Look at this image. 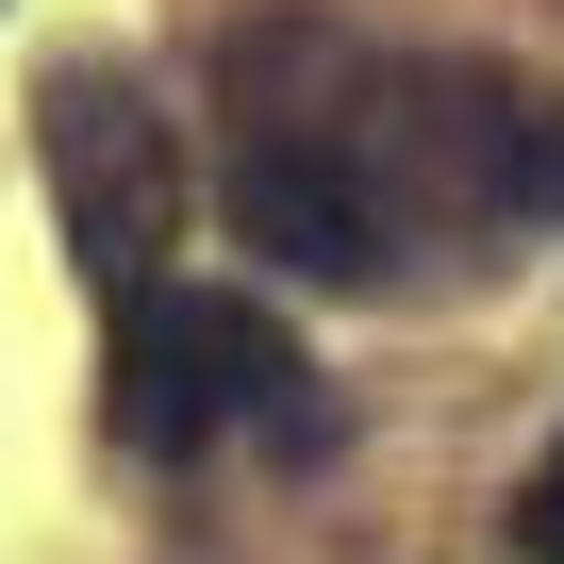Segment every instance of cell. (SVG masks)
Segmentation results:
<instances>
[{"instance_id":"obj_2","label":"cell","mask_w":564,"mask_h":564,"mask_svg":"<svg viewBox=\"0 0 564 564\" xmlns=\"http://www.w3.org/2000/svg\"><path fill=\"white\" fill-rule=\"evenodd\" d=\"M282 382H300V349H282V316L232 300V282H150V300H117V432L150 465L216 448L232 415H282Z\"/></svg>"},{"instance_id":"obj_3","label":"cell","mask_w":564,"mask_h":564,"mask_svg":"<svg viewBox=\"0 0 564 564\" xmlns=\"http://www.w3.org/2000/svg\"><path fill=\"white\" fill-rule=\"evenodd\" d=\"M51 199H67V249L117 300H150V249L183 216V150L133 100V67H51Z\"/></svg>"},{"instance_id":"obj_1","label":"cell","mask_w":564,"mask_h":564,"mask_svg":"<svg viewBox=\"0 0 564 564\" xmlns=\"http://www.w3.org/2000/svg\"><path fill=\"white\" fill-rule=\"evenodd\" d=\"M216 199L265 265L300 282H382L399 232L432 216V166H415V67L349 51L333 18L300 34H232V150H216Z\"/></svg>"},{"instance_id":"obj_4","label":"cell","mask_w":564,"mask_h":564,"mask_svg":"<svg viewBox=\"0 0 564 564\" xmlns=\"http://www.w3.org/2000/svg\"><path fill=\"white\" fill-rule=\"evenodd\" d=\"M514 547H531V564H564V448L514 481Z\"/></svg>"}]
</instances>
